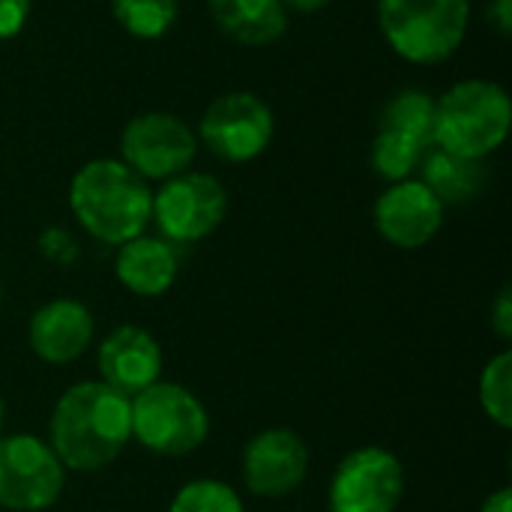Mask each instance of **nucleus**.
Masks as SVG:
<instances>
[{"instance_id": "1", "label": "nucleus", "mask_w": 512, "mask_h": 512, "mask_svg": "<svg viewBox=\"0 0 512 512\" xmlns=\"http://www.w3.org/2000/svg\"><path fill=\"white\" fill-rule=\"evenodd\" d=\"M48 435L63 468L102 471L132 438V405L102 381H81L57 399Z\"/></svg>"}, {"instance_id": "2", "label": "nucleus", "mask_w": 512, "mask_h": 512, "mask_svg": "<svg viewBox=\"0 0 512 512\" xmlns=\"http://www.w3.org/2000/svg\"><path fill=\"white\" fill-rule=\"evenodd\" d=\"M69 207L90 237L123 246L147 231L153 189L120 159H90L69 183Z\"/></svg>"}, {"instance_id": "3", "label": "nucleus", "mask_w": 512, "mask_h": 512, "mask_svg": "<svg viewBox=\"0 0 512 512\" xmlns=\"http://www.w3.org/2000/svg\"><path fill=\"white\" fill-rule=\"evenodd\" d=\"M510 126V93L489 78H465L435 102V147L462 159L492 156Z\"/></svg>"}, {"instance_id": "4", "label": "nucleus", "mask_w": 512, "mask_h": 512, "mask_svg": "<svg viewBox=\"0 0 512 512\" xmlns=\"http://www.w3.org/2000/svg\"><path fill=\"white\" fill-rule=\"evenodd\" d=\"M471 0H378V24L387 45L408 63L450 60L468 33Z\"/></svg>"}, {"instance_id": "5", "label": "nucleus", "mask_w": 512, "mask_h": 512, "mask_svg": "<svg viewBox=\"0 0 512 512\" xmlns=\"http://www.w3.org/2000/svg\"><path fill=\"white\" fill-rule=\"evenodd\" d=\"M132 405V438L159 456H186L207 441L210 417L204 405L180 384L156 381Z\"/></svg>"}, {"instance_id": "6", "label": "nucleus", "mask_w": 512, "mask_h": 512, "mask_svg": "<svg viewBox=\"0 0 512 512\" xmlns=\"http://www.w3.org/2000/svg\"><path fill=\"white\" fill-rule=\"evenodd\" d=\"M276 135V117L273 108L249 93V90H231L216 96L198 123V141L222 162L243 165L258 159Z\"/></svg>"}, {"instance_id": "7", "label": "nucleus", "mask_w": 512, "mask_h": 512, "mask_svg": "<svg viewBox=\"0 0 512 512\" xmlns=\"http://www.w3.org/2000/svg\"><path fill=\"white\" fill-rule=\"evenodd\" d=\"M198 135L171 111H144L120 132V162L141 180H171L192 168Z\"/></svg>"}, {"instance_id": "8", "label": "nucleus", "mask_w": 512, "mask_h": 512, "mask_svg": "<svg viewBox=\"0 0 512 512\" xmlns=\"http://www.w3.org/2000/svg\"><path fill=\"white\" fill-rule=\"evenodd\" d=\"M228 213L225 186L204 171H183L153 195L150 222L159 225L168 243H198L210 237Z\"/></svg>"}, {"instance_id": "9", "label": "nucleus", "mask_w": 512, "mask_h": 512, "mask_svg": "<svg viewBox=\"0 0 512 512\" xmlns=\"http://www.w3.org/2000/svg\"><path fill=\"white\" fill-rule=\"evenodd\" d=\"M63 474L51 444L33 435L0 438V507L15 512L48 510L63 492Z\"/></svg>"}, {"instance_id": "10", "label": "nucleus", "mask_w": 512, "mask_h": 512, "mask_svg": "<svg viewBox=\"0 0 512 512\" xmlns=\"http://www.w3.org/2000/svg\"><path fill=\"white\" fill-rule=\"evenodd\" d=\"M405 492L402 462L381 447L348 453L330 483L333 512H393Z\"/></svg>"}, {"instance_id": "11", "label": "nucleus", "mask_w": 512, "mask_h": 512, "mask_svg": "<svg viewBox=\"0 0 512 512\" xmlns=\"http://www.w3.org/2000/svg\"><path fill=\"white\" fill-rule=\"evenodd\" d=\"M444 225V204L435 192L411 177L390 183L375 201V228L396 249H423Z\"/></svg>"}, {"instance_id": "12", "label": "nucleus", "mask_w": 512, "mask_h": 512, "mask_svg": "<svg viewBox=\"0 0 512 512\" xmlns=\"http://www.w3.org/2000/svg\"><path fill=\"white\" fill-rule=\"evenodd\" d=\"M309 471V450L291 429H267L255 435L243 453V480L258 498L291 495Z\"/></svg>"}, {"instance_id": "13", "label": "nucleus", "mask_w": 512, "mask_h": 512, "mask_svg": "<svg viewBox=\"0 0 512 512\" xmlns=\"http://www.w3.org/2000/svg\"><path fill=\"white\" fill-rule=\"evenodd\" d=\"M102 384L123 393L126 399L138 396L150 384L159 381L162 372V351L159 342L141 327H117L96 354Z\"/></svg>"}, {"instance_id": "14", "label": "nucleus", "mask_w": 512, "mask_h": 512, "mask_svg": "<svg viewBox=\"0 0 512 512\" xmlns=\"http://www.w3.org/2000/svg\"><path fill=\"white\" fill-rule=\"evenodd\" d=\"M27 339L39 360L54 366L72 363L93 342V315L78 300H51L33 312Z\"/></svg>"}, {"instance_id": "15", "label": "nucleus", "mask_w": 512, "mask_h": 512, "mask_svg": "<svg viewBox=\"0 0 512 512\" xmlns=\"http://www.w3.org/2000/svg\"><path fill=\"white\" fill-rule=\"evenodd\" d=\"M177 252L162 237H135L120 246L114 273L120 285L138 297H162L177 279Z\"/></svg>"}, {"instance_id": "16", "label": "nucleus", "mask_w": 512, "mask_h": 512, "mask_svg": "<svg viewBox=\"0 0 512 512\" xmlns=\"http://www.w3.org/2000/svg\"><path fill=\"white\" fill-rule=\"evenodd\" d=\"M210 18L237 45L264 48L285 36L288 9L282 0H207Z\"/></svg>"}, {"instance_id": "17", "label": "nucleus", "mask_w": 512, "mask_h": 512, "mask_svg": "<svg viewBox=\"0 0 512 512\" xmlns=\"http://www.w3.org/2000/svg\"><path fill=\"white\" fill-rule=\"evenodd\" d=\"M486 177L489 174L480 159H462L438 147H432L420 162V180L435 192L444 207L477 198L486 186Z\"/></svg>"}, {"instance_id": "18", "label": "nucleus", "mask_w": 512, "mask_h": 512, "mask_svg": "<svg viewBox=\"0 0 512 512\" xmlns=\"http://www.w3.org/2000/svg\"><path fill=\"white\" fill-rule=\"evenodd\" d=\"M435 102L438 99L432 93L408 87L384 105L378 129H390L432 150L435 147Z\"/></svg>"}, {"instance_id": "19", "label": "nucleus", "mask_w": 512, "mask_h": 512, "mask_svg": "<svg viewBox=\"0 0 512 512\" xmlns=\"http://www.w3.org/2000/svg\"><path fill=\"white\" fill-rule=\"evenodd\" d=\"M114 21L135 39H162L180 15V0H111Z\"/></svg>"}, {"instance_id": "20", "label": "nucleus", "mask_w": 512, "mask_h": 512, "mask_svg": "<svg viewBox=\"0 0 512 512\" xmlns=\"http://www.w3.org/2000/svg\"><path fill=\"white\" fill-rule=\"evenodd\" d=\"M429 150L405 135H396L390 129H378L375 132V141H372V150H369V159H372V168L381 180L387 183H399V180H411L414 171H420V162Z\"/></svg>"}, {"instance_id": "21", "label": "nucleus", "mask_w": 512, "mask_h": 512, "mask_svg": "<svg viewBox=\"0 0 512 512\" xmlns=\"http://www.w3.org/2000/svg\"><path fill=\"white\" fill-rule=\"evenodd\" d=\"M480 405L501 429L512 426V357L510 351L486 363L480 375Z\"/></svg>"}, {"instance_id": "22", "label": "nucleus", "mask_w": 512, "mask_h": 512, "mask_svg": "<svg viewBox=\"0 0 512 512\" xmlns=\"http://www.w3.org/2000/svg\"><path fill=\"white\" fill-rule=\"evenodd\" d=\"M168 512H246L243 510V501L240 495L219 483V480H195V483H186L174 501H171V510Z\"/></svg>"}, {"instance_id": "23", "label": "nucleus", "mask_w": 512, "mask_h": 512, "mask_svg": "<svg viewBox=\"0 0 512 512\" xmlns=\"http://www.w3.org/2000/svg\"><path fill=\"white\" fill-rule=\"evenodd\" d=\"M39 252H42L48 261L66 267V264H72V261L78 258V243L72 240V234H69L66 228L51 225V228H45V231L39 234Z\"/></svg>"}, {"instance_id": "24", "label": "nucleus", "mask_w": 512, "mask_h": 512, "mask_svg": "<svg viewBox=\"0 0 512 512\" xmlns=\"http://www.w3.org/2000/svg\"><path fill=\"white\" fill-rule=\"evenodd\" d=\"M33 0H0V39H12L27 27Z\"/></svg>"}, {"instance_id": "25", "label": "nucleus", "mask_w": 512, "mask_h": 512, "mask_svg": "<svg viewBox=\"0 0 512 512\" xmlns=\"http://www.w3.org/2000/svg\"><path fill=\"white\" fill-rule=\"evenodd\" d=\"M489 318H492V327H495V333H498L501 339H512V297H510V288H504V291L498 294V300H495V306H492Z\"/></svg>"}, {"instance_id": "26", "label": "nucleus", "mask_w": 512, "mask_h": 512, "mask_svg": "<svg viewBox=\"0 0 512 512\" xmlns=\"http://www.w3.org/2000/svg\"><path fill=\"white\" fill-rule=\"evenodd\" d=\"M489 21L498 27L501 36H510L512 33V0H492L489 9H486Z\"/></svg>"}, {"instance_id": "27", "label": "nucleus", "mask_w": 512, "mask_h": 512, "mask_svg": "<svg viewBox=\"0 0 512 512\" xmlns=\"http://www.w3.org/2000/svg\"><path fill=\"white\" fill-rule=\"evenodd\" d=\"M282 3H285V9H291V12L312 15V12H321V9H327L333 0H282Z\"/></svg>"}, {"instance_id": "28", "label": "nucleus", "mask_w": 512, "mask_h": 512, "mask_svg": "<svg viewBox=\"0 0 512 512\" xmlns=\"http://www.w3.org/2000/svg\"><path fill=\"white\" fill-rule=\"evenodd\" d=\"M483 512H512L510 489H501V492L489 495L486 504H483Z\"/></svg>"}, {"instance_id": "29", "label": "nucleus", "mask_w": 512, "mask_h": 512, "mask_svg": "<svg viewBox=\"0 0 512 512\" xmlns=\"http://www.w3.org/2000/svg\"><path fill=\"white\" fill-rule=\"evenodd\" d=\"M0 432H3V399H0Z\"/></svg>"}, {"instance_id": "30", "label": "nucleus", "mask_w": 512, "mask_h": 512, "mask_svg": "<svg viewBox=\"0 0 512 512\" xmlns=\"http://www.w3.org/2000/svg\"><path fill=\"white\" fill-rule=\"evenodd\" d=\"M0 297H3V291H0Z\"/></svg>"}]
</instances>
